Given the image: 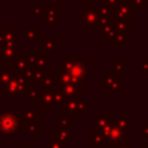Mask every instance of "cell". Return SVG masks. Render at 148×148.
I'll return each mask as SVG.
<instances>
[{
	"label": "cell",
	"mask_w": 148,
	"mask_h": 148,
	"mask_svg": "<svg viewBox=\"0 0 148 148\" xmlns=\"http://www.w3.org/2000/svg\"><path fill=\"white\" fill-rule=\"evenodd\" d=\"M105 138V147L116 148L121 146H129L130 144V131L129 129H123L113 121L109 126L101 130Z\"/></svg>",
	"instance_id": "6da1fadb"
},
{
	"label": "cell",
	"mask_w": 148,
	"mask_h": 148,
	"mask_svg": "<svg viewBox=\"0 0 148 148\" xmlns=\"http://www.w3.org/2000/svg\"><path fill=\"white\" fill-rule=\"evenodd\" d=\"M29 81L23 73H12L9 83L5 88L8 100H26L29 97Z\"/></svg>",
	"instance_id": "7a4b0ae2"
},
{
	"label": "cell",
	"mask_w": 148,
	"mask_h": 148,
	"mask_svg": "<svg viewBox=\"0 0 148 148\" xmlns=\"http://www.w3.org/2000/svg\"><path fill=\"white\" fill-rule=\"evenodd\" d=\"M25 127L22 114L5 112L0 113V135H17Z\"/></svg>",
	"instance_id": "3957f363"
},
{
	"label": "cell",
	"mask_w": 148,
	"mask_h": 148,
	"mask_svg": "<svg viewBox=\"0 0 148 148\" xmlns=\"http://www.w3.org/2000/svg\"><path fill=\"white\" fill-rule=\"evenodd\" d=\"M61 112H65V114L69 118H79L88 112V100L84 99H68L64 105L60 107Z\"/></svg>",
	"instance_id": "277c9868"
},
{
	"label": "cell",
	"mask_w": 148,
	"mask_h": 148,
	"mask_svg": "<svg viewBox=\"0 0 148 148\" xmlns=\"http://www.w3.org/2000/svg\"><path fill=\"white\" fill-rule=\"evenodd\" d=\"M101 87L107 91V94H109V95L117 94V92L123 87L122 73L108 72L107 75L101 79Z\"/></svg>",
	"instance_id": "5b68a950"
},
{
	"label": "cell",
	"mask_w": 148,
	"mask_h": 148,
	"mask_svg": "<svg viewBox=\"0 0 148 148\" xmlns=\"http://www.w3.org/2000/svg\"><path fill=\"white\" fill-rule=\"evenodd\" d=\"M53 90H43L42 88L40 95L38 96V99L35 100V104L38 107L42 108L43 112H51L53 110V95H52Z\"/></svg>",
	"instance_id": "8992f818"
},
{
	"label": "cell",
	"mask_w": 148,
	"mask_h": 148,
	"mask_svg": "<svg viewBox=\"0 0 148 148\" xmlns=\"http://www.w3.org/2000/svg\"><path fill=\"white\" fill-rule=\"evenodd\" d=\"M68 74L70 75L72 81L75 82V83H83V82L88 81V78H87V68L84 65V61L74 62L73 68Z\"/></svg>",
	"instance_id": "52a82bcc"
},
{
	"label": "cell",
	"mask_w": 148,
	"mask_h": 148,
	"mask_svg": "<svg viewBox=\"0 0 148 148\" xmlns=\"http://www.w3.org/2000/svg\"><path fill=\"white\" fill-rule=\"evenodd\" d=\"M59 90L65 95L66 99H81L83 92H82V83L70 82L68 84L59 87Z\"/></svg>",
	"instance_id": "ba28073f"
},
{
	"label": "cell",
	"mask_w": 148,
	"mask_h": 148,
	"mask_svg": "<svg viewBox=\"0 0 148 148\" xmlns=\"http://www.w3.org/2000/svg\"><path fill=\"white\" fill-rule=\"evenodd\" d=\"M113 121H114V118H113V114L110 112H97L94 116L95 129H97L100 131L103 129H105L107 126H109Z\"/></svg>",
	"instance_id": "9c48e42d"
},
{
	"label": "cell",
	"mask_w": 148,
	"mask_h": 148,
	"mask_svg": "<svg viewBox=\"0 0 148 148\" xmlns=\"http://www.w3.org/2000/svg\"><path fill=\"white\" fill-rule=\"evenodd\" d=\"M42 83H43V90H59V73H46Z\"/></svg>",
	"instance_id": "30bf717a"
},
{
	"label": "cell",
	"mask_w": 148,
	"mask_h": 148,
	"mask_svg": "<svg viewBox=\"0 0 148 148\" xmlns=\"http://www.w3.org/2000/svg\"><path fill=\"white\" fill-rule=\"evenodd\" d=\"M88 146L90 147H105V138L97 129L88 131Z\"/></svg>",
	"instance_id": "8fae6325"
},
{
	"label": "cell",
	"mask_w": 148,
	"mask_h": 148,
	"mask_svg": "<svg viewBox=\"0 0 148 148\" xmlns=\"http://www.w3.org/2000/svg\"><path fill=\"white\" fill-rule=\"evenodd\" d=\"M21 114H22V120H23V122H25V125L34 123L36 121V118H39L42 116L40 112H38L35 107H29V105L23 108Z\"/></svg>",
	"instance_id": "7c38bea8"
},
{
	"label": "cell",
	"mask_w": 148,
	"mask_h": 148,
	"mask_svg": "<svg viewBox=\"0 0 148 148\" xmlns=\"http://www.w3.org/2000/svg\"><path fill=\"white\" fill-rule=\"evenodd\" d=\"M114 121H116V123H117L118 126H121V127L129 129L130 127V113L129 112L118 113L117 118H114Z\"/></svg>",
	"instance_id": "4fadbf2b"
},
{
	"label": "cell",
	"mask_w": 148,
	"mask_h": 148,
	"mask_svg": "<svg viewBox=\"0 0 148 148\" xmlns=\"http://www.w3.org/2000/svg\"><path fill=\"white\" fill-rule=\"evenodd\" d=\"M53 135L56 138H59L61 142H64V143L70 142V138H72L70 129H57L56 131H53Z\"/></svg>",
	"instance_id": "5bb4252c"
},
{
	"label": "cell",
	"mask_w": 148,
	"mask_h": 148,
	"mask_svg": "<svg viewBox=\"0 0 148 148\" xmlns=\"http://www.w3.org/2000/svg\"><path fill=\"white\" fill-rule=\"evenodd\" d=\"M52 95H53V104L55 107H61V105L65 104V101H66V97H65V95L62 94L60 90H53L52 91Z\"/></svg>",
	"instance_id": "9a60e30c"
},
{
	"label": "cell",
	"mask_w": 148,
	"mask_h": 148,
	"mask_svg": "<svg viewBox=\"0 0 148 148\" xmlns=\"http://www.w3.org/2000/svg\"><path fill=\"white\" fill-rule=\"evenodd\" d=\"M40 127H42L40 123H36V122L29 123V125H25V127H23V134H25L26 136H30V135H33V134H35L36 131L40 130Z\"/></svg>",
	"instance_id": "2e32d148"
},
{
	"label": "cell",
	"mask_w": 148,
	"mask_h": 148,
	"mask_svg": "<svg viewBox=\"0 0 148 148\" xmlns=\"http://www.w3.org/2000/svg\"><path fill=\"white\" fill-rule=\"evenodd\" d=\"M47 139H48V143H49L48 148H65L64 142H61L59 138H56L55 135H49Z\"/></svg>",
	"instance_id": "e0dca14e"
},
{
	"label": "cell",
	"mask_w": 148,
	"mask_h": 148,
	"mask_svg": "<svg viewBox=\"0 0 148 148\" xmlns=\"http://www.w3.org/2000/svg\"><path fill=\"white\" fill-rule=\"evenodd\" d=\"M59 125H60V129H70V118L68 116L60 118Z\"/></svg>",
	"instance_id": "ac0fdd59"
},
{
	"label": "cell",
	"mask_w": 148,
	"mask_h": 148,
	"mask_svg": "<svg viewBox=\"0 0 148 148\" xmlns=\"http://www.w3.org/2000/svg\"><path fill=\"white\" fill-rule=\"evenodd\" d=\"M40 91H42V90H29V97H27V99L36 100V99H38V96L40 95Z\"/></svg>",
	"instance_id": "d6986e66"
},
{
	"label": "cell",
	"mask_w": 148,
	"mask_h": 148,
	"mask_svg": "<svg viewBox=\"0 0 148 148\" xmlns=\"http://www.w3.org/2000/svg\"><path fill=\"white\" fill-rule=\"evenodd\" d=\"M18 148H35L34 142H23V143H18Z\"/></svg>",
	"instance_id": "ffe728a7"
},
{
	"label": "cell",
	"mask_w": 148,
	"mask_h": 148,
	"mask_svg": "<svg viewBox=\"0 0 148 148\" xmlns=\"http://www.w3.org/2000/svg\"><path fill=\"white\" fill-rule=\"evenodd\" d=\"M143 147L148 148V135H143Z\"/></svg>",
	"instance_id": "44dd1931"
},
{
	"label": "cell",
	"mask_w": 148,
	"mask_h": 148,
	"mask_svg": "<svg viewBox=\"0 0 148 148\" xmlns=\"http://www.w3.org/2000/svg\"><path fill=\"white\" fill-rule=\"evenodd\" d=\"M142 133H143V135H148V125L144 126L143 130H142Z\"/></svg>",
	"instance_id": "7402d4cb"
},
{
	"label": "cell",
	"mask_w": 148,
	"mask_h": 148,
	"mask_svg": "<svg viewBox=\"0 0 148 148\" xmlns=\"http://www.w3.org/2000/svg\"><path fill=\"white\" fill-rule=\"evenodd\" d=\"M116 148H130L129 146H121V147H116Z\"/></svg>",
	"instance_id": "603a6c76"
}]
</instances>
